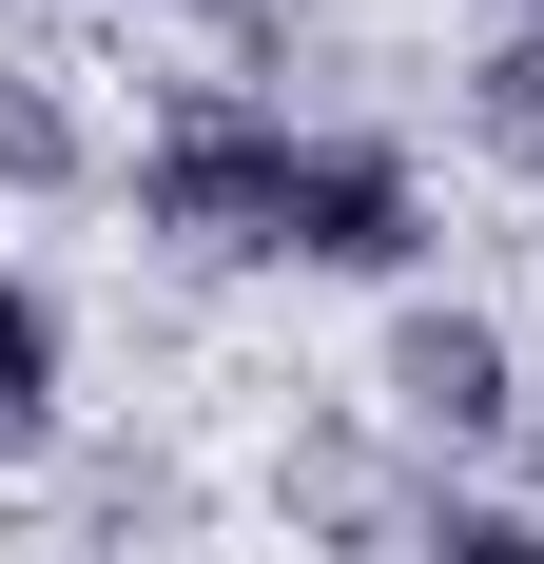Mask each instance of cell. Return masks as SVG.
I'll list each match as a JSON object with an SVG mask.
<instances>
[{
  "mask_svg": "<svg viewBox=\"0 0 544 564\" xmlns=\"http://www.w3.org/2000/svg\"><path fill=\"white\" fill-rule=\"evenodd\" d=\"M467 137H487L505 175H544V40H505V20L467 40Z\"/></svg>",
  "mask_w": 544,
  "mask_h": 564,
  "instance_id": "cell-5",
  "label": "cell"
},
{
  "mask_svg": "<svg viewBox=\"0 0 544 564\" xmlns=\"http://www.w3.org/2000/svg\"><path fill=\"white\" fill-rule=\"evenodd\" d=\"M175 20H253V0H175Z\"/></svg>",
  "mask_w": 544,
  "mask_h": 564,
  "instance_id": "cell-8",
  "label": "cell"
},
{
  "mask_svg": "<svg viewBox=\"0 0 544 564\" xmlns=\"http://www.w3.org/2000/svg\"><path fill=\"white\" fill-rule=\"evenodd\" d=\"M0 175H20V195H78V175H98V137H78V98H58L40 58H0Z\"/></svg>",
  "mask_w": 544,
  "mask_h": 564,
  "instance_id": "cell-4",
  "label": "cell"
},
{
  "mask_svg": "<svg viewBox=\"0 0 544 564\" xmlns=\"http://www.w3.org/2000/svg\"><path fill=\"white\" fill-rule=\"evenodd\" d=\"M409 564H544V507H525V487H428Z\"/></svg>",
  "mask_w": 544,
  "mask_h": 564,
  "instance_id": "cell-7",
  "label": "cell"
},
{
  "mask_svg": "<svg viewBox=\"0 0 544 564\" xmlns=\"http://www.w3.org/2000/svg\"><path fill=\"white\" fill-rule=\"evenodd\" d=\"M20 448H58V312L0 273V467H20Z\"/></svg>",
  "mask_w": 544,
  "mask_h": 564,
  "instance_id": "cell-6",
  "label": "cell"
},
{
  "mask_svg": "<svg viewBox=\"0 0 544 564\" xmlns=\"http://www.w3.org/2000/svg\"><path fill=\"white\" fill-rule=\"evenodd\" d=\"M370 390H389V448H428V487H447V467H487L505 429L544 409V390H525V332H505V312H447V292L389 312Z\"/></svg>",
  "mask_w": 544,
  "mask_h": 564,
  "instance_id": "cell-2",
  "label": "cell"
},
{
  "mask_svg": "<svg viewBox=\"0 0 544 564\" xmlns=\"http://www.w3.org/2000/svg\"><path fill=\"white\" fill-rule=\"evenodd\" d=\"M409 253H428V175L389 156V137H312V156H292L272 273H409Z\"/></svg>",
  "mask_w": 544,
  "mask_h": 564,
  "instance_id": "cell-3",
  "label": "cell"
},
{
  "mask_svg": "<svg viewBox=\"0 0 544 564\" xmlns=\"http://www.w3.org/2000/svg\"><path fill=\"white\" fill-rule=\"evenodd\" d=\"M292 156H312V117L175 98L156 137H137V234H175V253H272V234H292Z\"/></svg>",
  "mask_w": 544,
  "mask_h": 564,
  "instance_id": "cell-1",
  "label": "cell"
}]
</instances>
